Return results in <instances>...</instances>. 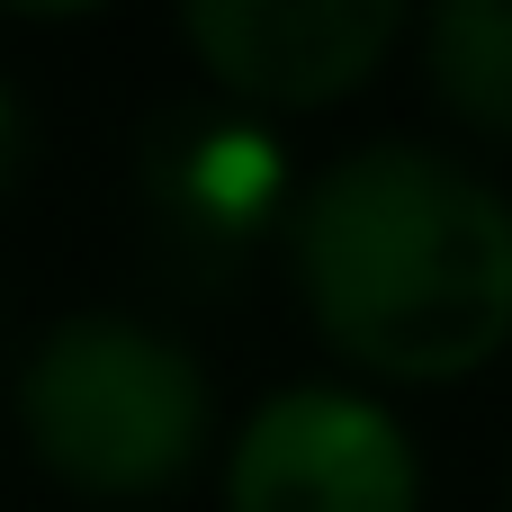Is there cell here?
<instances>
[{
    "mask_svg": "<svg viewBox=\"0 0 512 512\" xmlns=\"http://www.w3.org/2000/svg\"><path fill=\"white\" fill-rule=\"evenodd\" d=\"M27 144H36V126H27V99H18V81L0 72V198L18 189V171H27Z\"/></svg>",
    "mask_w": 512,
    "mask_h": 512,
    "instance_id": "obj_7",
    "label": "cell"
},
{
    "mask_svg": "<svg viewBox=\"0 0 512 512\" xmlns=\"http://www.w3.org/2000/svg\"><path fill=\"white\" fill-rule=\"evenodd\" d=\"M288 261L315 333L396 387H441L512 342V198L441 144L378 135L306 171Z\"/></svg>",
    "mask_w": 512,
    "mask_h": 512,
    "instance_id": "obj_1",
    "label": "cell"
},
{
    "mask_svg": "<svg viewBox=\"0 0 512 512\" xmlns=\"http://www.w3.org/2000/svg\"><path fill=\"white\" fill-rule=\"evenodd\" d=\"M180 36L234 108H333L351 99L414 18L396 0H189Z\"/></svg>",
    "mask_w": 512,
    "mask_h": 512,
    "instance_id": "obj_5",
    "label": "cell"
},
{
    "mask_svg": "<svg viewBox=\"0 0 512 512\" xmlns=\"http://www.w3.org/2000/svg\"><path fill=\"white\" fill-rule=\"evenodd\" d=\"M18 432L72 495L135 504L198 468L216 387L198 351L144 315H63L18 360Z\"/></svg>",
    "mask_w": 512,
    "mask_h": 512,
    "instance_id": "obj_2",
    "label": "cell"
},
{
    "mask_svg": "<svg viewBox=\"0 0 512 512\" xmlns=\"http://www.w3.org/2000/svg\"><path fill=\"white\" fill-rule=\"evenodd\" d=\"M135 189H144V225L171 261H189V270L225 261L234 270L243 252L288 234L306 171L261 108L216 99V108H171V117L144 126Z\"/></svg>",
    "mask_w": 512,
    "mask_h": 512,
    "instance_id": "obj_3",
    "label": "cell"
},
{
    "mask_svg": "<svg viewBox=\"0 0 512 512\" xmlns=\"http://www.w3.org/2000/svg\"><path fill=\"white\" fill-rule=\"evenodd\" d=\"M423 459L360 387H279L225 450V512H414Z\"/></svg>",
    "mask_w": 512,
    "mask_h": 512,
    "instance_id": "obj_4",
    "label": "cell"
},
{
    "mask_svg": "<svg viewBox=\"0 0 512 512\" xmlns=\"http://www.w3.org/2000/svg\"><path fill=\"white\" fill-rule=\"evenodd\" d=\"M414 45L432 99L459 126L512 144V0H441L414 18Z\"/></svg>",
    "mask_w": 512,
    "mask_h": 512,
    "instance_id": "obj_6",
    "label": "cell"
}]
</instances>
